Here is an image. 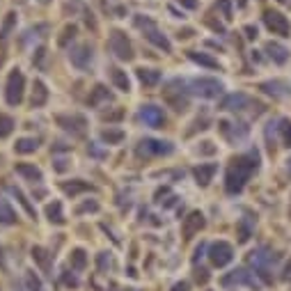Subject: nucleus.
I'll return each mask as SVG.
<instances>
[{
    "label": "nucleus",
    "mask_w": 291,
    "mask_h": 291,
    "mask_svg": "<svg viewBox=\"0 0 291 291\" xmlns=\"http://www.w3.org/2000/svg\"><path fill=\"white\" fill-rule=\"evenodd\" d=\"M257 170H259V154H257V149L234 158L227 174H225V190H227L229 195L241 192L243 186L248 183V179H250Z\"/></svg>",
    "instance_id": "1"
},
{
    "label": "nucleus",
    "mask_w": 291,
    "mask_h": 291,
    "mask_svg": "<svg viewBox=\"0 0 291 291\" xmlns=\"http://www.w3.org/2000/svg\"><path fill=\"white\" fill-rule=\"evenodd\" d=\"M273 262H275V255L268 250H264V248H259V250H252L250 255H248V264H250L252 268H255V275L259 277V280L264 282V284H271L273 282V275H271V266Z\"/></svg>",
    "instance_id": "2"
},
{
    "label": "nucleus",
    "mask_w": 291,
    "mask_h": 291,
    "mask_svg": "<svg viewBox=\"0 0 291 291\" xmlns=\"http://www.w3.org/2000/svg\"><path fill=\"white\" fill-rule=\"evenodd\" d=\"M163 99L170 108H174L177 113H183L188 108V89H186V80H170L168 87L163 89Z\"/></svg>",
    "instance_id": "3"
},
{
    "label": "nucleus",
    "mask_w": 291,
    "mask_h": 291,
    "mask_svg": "<svg viewBox=\"0 0 291 291\" xmlns=\"http://www.w3.org/2000/svg\"><path fill=\"white\" fill-rule=\"evenodd\" d=\"M108 48H110V53H113L117 60H122V62H128V60H133V46H131L128 37L124 35L122 30H115L113 35H110Z\"/></svg>",
    "instance_id": "4"
},
{
    "label": "nucleus",
    "mask_w": 291,
    "mask_h": 291,
    "mask_svg": "<svg viewBox=\"0 0 291 291\" xmlns=\"http://www.w3.org/2000/svg\"><path fill=\"white\" fill-rule=\"evenodd\" d=\"M190 89L198 96H202V99H216V96H220L222 94V83L216 78H207V76H202V78H192L190 83Z\"/></svg>",
    "instance_id": "5"
},
{
    "label": "nucleus",
    "mask_w": 291,
    "mask_h": 291,
    "mask_svg": "<svg viewBox=\"0 0 291 291\" xmlns=\"http://www.w3.org/2000/svg\"><path fill=\"white\" fill-rule=\"evenodd\" d=\"M23 92H25V76L19 69H14L7 78V89H5V99L10 106H19L23 101Z\"/></svg>",
    "instance_id": "6"
},
{
    "label": "nucleus",
    "mask_w": 291,
    "mask_h": 291,
    "mask_svg": "<svg viewBox=\"0 0 291 291\" xmlns=\"http://www.w3.org/2000/svg\"><path fill=\"white\" fill-rule=\"evenodd\" d=\"M209 259H211V264L218 268L227 266V264H232V259H234V248L229 246L227 241L211 243V246H209Z\"/></svg>",
    "instance_id": "7"
},
{
    "label": "nucleus",
    "mask_w": 291,
    "mask_h": 291,
    "mask_svg": "<svg viewBox=\"0 0 291 291\" xmlns=\"http://www.w3.org/2000/svg\"><path fill=\"white\" fill-rule=\"evenodd\" d=\"M264 23H266V28L271 30L273 35L291 37V23H289V19H286V16L282 14V12L268 10L266 14H264Z\"/></svg>",
    "instance_id": "8"
},
{
    "label": "nucleus",
    "mask_w": 291,
    "mask_h": 291,
    "mask_svg": "<svg viewBox=\"0 0 291 291\" xmlns=\"http://www.w3.org/2000/svg\"><path fill=\"white\" fill-rule=\"evenodd\" d=\"M222 286H238V284H246L250 289H259V282H257V275L250 273L248 268H236V271L227 273V275L220 280Z\"/></svg>",
    "instance_id": "9"
},
{
    "label": "nucleus",
    "mask_w": 291,
    "mask_h": 291,
    "mask_svg": "<svg viewBox=\"0 0 291 291\" xmlns=\"http://www.w3.org/2000/svg\"><path fill=\"white\" fill-rule=\"evenodd\" d=\"M55 122L71 135H85V131H87V119L83 115H58Z\"/></svg>",
    "instance_id": "10"
},
{
    "label": "nucleus",
    "mask_w": 291,
    "mask_h": 291,
    "mask_svg": "<svg viewBox=\"0 0 291 291\" xmlns=\"http://www.w3.org/2000/svg\"><path fill=\"white\" fill-rule=\"evenodd\" d=\"M172 142L147 138L138 144V156H168V154H172Z\"/></svg>",
    "instance_id": "11"
},
{
    "label": "nucleus",
    "mask_w": 291,
    "mask_h": 291,
    "mask_svg": "<svg viewBox=\"0 0 291 291\" xmlns=\"http://www.w3.org/2000/svg\"><path fill=\"white\" fill-rule=\"evenodd\" d=\"M250 106V96L246 92H232L220 101V110H229V113H241Z\"/></svg>",
    "instance_id": "12"
},
{
    "label": "nucleus",
    "mask_w": 291,
    "mask_h": 291,
    "mask_svg": "<svg viewBox=\"0 0 291 291\" xmlns=\"http://www.w3.org/2000/svg\"><path fill=\"white\" fill-rule=\"evenodd\" d=\"M92 58H94V51H92L89 44H78V46H74V48L69 51L71 64L78 67V69H87L89 62H92Z\"/></svg>",
    "instance_id": "13"
},
{
    "label": "nucleus",
    "mask_w": 291,
    "mask_h": 291,
    "mask_svg": "<svg viewBox=\"0 0 291 291\" xmlns=\"http://www.w3.org/2000/svg\"><path fill=\"white\" fill-rule=\"evenodd\" d=\"M140 117H142V122L147 124V126H152V128H161L165 124L163 108L152 106V104H147V106H142V108H140Z\"/></svg>",
    "instance_id": "14"
},
{
    "label": "nucleus",
    "mask_w": 291,
    "mask_h": 291,
    "mask_svg": "<svg viewBox=\"0 0 291 291\" xmlns=\"http://www.w3.org/2000/svg\"><path fill=\"white\" fill-rule=\"evenodd\" d=\"M204 225H207V220H204V216L200 211L188 213V218H183V238H192L195 234H200L204 229Z\"/></svg>",
    "instance_id": "15"
},
{
    "label": "nucleus",
    "mask_w": 291,
    "mask_h": 291,
    "mask_svg": "<svg viewBox=\"0 0 291 291\" xmlns=\"http://www.w3.org/2000/svg\"><path fill=\"white\" fill-rule=\"evenodd\" d=\"M259 89L268 96H273V99H284L291 94V85L284 83V80H266V83L259 85Z\"/></svg>",
    "instance_id": "16"
},
{
    "label": "nucleus",
    "mask_w": 291,
    "mask_h": 291,
    "mask_svg": "<svg viewBox=\"0 0 291 291\" xmlns=\"http://www.w3.org/2000/svg\"><path fill=\"white\" fill-rule=\"evenodd\" d=\"M264 53H266L275 64H284V62H289V58H291V51L286 48V46L277 44V41H266Z\"/></svg>",
    "instance_id": "17"
},
{
    "label": "nucleus",
    "mask_w": 291,
    "mask_h": 291,
    "mask_svg": "<svg viewBox=\"0 0 291 291\" xmlns=\"http://www.w3.org/2000/svg\"><path fill=\"white\" fill-rule=\"evenodd\" d=\"M32 259H35V264L41 268L44 273H51V268H53V255H51L46 248H41V246H35L32 248Z\"/></svg>",
    "instance_id": "18"
},
{
    "label": "nucleus",
    "mask_w": 291,
    "mask_h": 291,
    "mask_svg": "<svg viewBox=\"0 0 291 291\" xmlns=\"http://www.w3.org/2000/svg\"><path fill=\"white\" fill-rule=\"evenodd\" d=\"M218 165L216 163H204V165H198V168L192 170V174H195V179H198L200 186H209L213 179V174H216Z\"/></svg>",
    "instance_id": "19"
},
{
    "label": "nucleus",
    "mask_w": 291,
    "mask_h": 291,
    "mask_svg": "<svg viewBox=\"0 0 291 291\" xmlns=\"http://www.w3.org/2000/svg\"><path fill=\"white\" fill-rule=\"evenodd\" d=\"M144 37H147V39L152 41L154 46H158V48H161V51H165V53H170V51H172V44H170V41H168V37L158 32V30H156V25H152V28H147V30H144Z\"/></svg>",
    "instance_id": "20"
},
{
    "label": "nucleus",
    "mask_w": 291,
    "mask_h": 291,
    "mask_svg": "<svg viewBox=\"0 0 291 291\" xmlns=\"http://www.w3.org/2000/svg\"><path fill=\"white\" fill-rule=\"evenodd\" d=\"M104 101H113V92H108L106 85H96V87L92 89V94H89L87 104L92 106V108H96V106H101Z\"/></svg>",
    "instance_id": "21"
},
{
    "label": "nucleus",
    "mask_w": 291,
    "mask_h": 291,
    "mask_svg": "<svg viewBox=\"0 0 291 291\" xmlns=\"http://www.w3.org/2000/svg\"><path fill=\"white\" fill-rule=\"evenodd\" d=\"M138 78H140V83H142L144 87H156L163 76H161L158 69H144L142 67V69H138Z\"/></svg>",
    "instance_id": "22"
},
{
    "label": "nucleus",
    "mask_w": 291,
    "mask_h": 291,
    "mask_svg": "<svg viewBox=\"0 0 291 291\" xmlns=\"http://www.w3.org/2000/svg\"><path fill=\"white\" fill-rule=\"evenodd\" d=\"M62 190L67 192V195H71V198H76L78 192H92L94 186L87 181H80V179H74L71 183H62Z\"/></svg>",
    "instance_id": "23"
},
{
    "label": "nucleus",
    "mask_w": 291,
    "mask_h": 291,
    "mask_svg": "<svg viewBox=\"0 0 291 291\" xmlns=\"http://www.w3.org/2000/svg\"><path fill=\"white\" fill-rule=\"evenodd\" d=\"M46 101H48V89L41 80H35V85H32V108H41Z\"/></svg>",
    "instance_id": "24"
},
{
    "label": "nucleus",
    "mask_w": 291,
    "mask_h": 291,
    "mask_svg": "<svg viewBox=\"0 0 291 291\" xmlns=\"http://www.w3.org/2000/svg\"><path fill=\"white\" fill-rule=\"evenodd\" d=\"M16 172H19L21 177H25L28 181H35V183L41 181V170L32 163H16Z\"/></svg>",
    "instance_id": "25"
},
{
    "label": "nucleus",
    "mask_w": 291,
    "mask_h": 291,
    "mask_svg": "<svg viewBox=\"0 0 291 291\" xmlns=\"http://www.w3.org/2000/svg\"><path fill=\"white\" fill-rule=\"evenodd\" d=\"M188 58L192 60V62L202 64V67H207V69H220V64H218V60H213L211 55L207 53H198V51H188Z\"/></svg>",
    "instance_id": "26"
},
{
    "label": "nucleus",
    "mask_w": 291,
    "mask_h": 291,
    "mask_svg": "<svg viewBox=\"0 0 291 291\" xmlns=\"http://www.w3.org/2000/svg\"><path fill=\"white\" fill-rule=\"evenodd\" d=\"M110 78H113V85L117 89H122V92H128L131 89V83H128V76H126V71H122V69H110Z\"/></svg>",
    "instance_id": "27"
},
{
    "label": "nucleus",
    "mask_w": 291,
    "mask_h": 291,
    "mask_svg": "<svg viewBox=\"0 0 291 291\" xmlns=\"http://www.w3.org/2000/svg\"><path fill=\"white\" fill-rule=\"evenodd\" d=\"M252 232H255V225H252V220H248V218L238 220V225H236V236H238V243H246L248 238L252 236Z\"/></svg>",
    "instance_id": "28"
},
{
    "label": "nucleus",
    "mask_w": 291,
    "mask_h": 291,
    "mask_svg": "<svg viewBox=\"0 0 291 291\" xmlns=\"http://www.w3.org/2000/svg\"><path fill=\"white\" fill-rule=\"evenodd\" d=\"M46 216H48V220L55 222V225H64V222H67V218H64V213H62V204L60 202L48 204V207H46Z\"/></svg>",
    "instance_id": "29"
},
{
    "label": "nucleus",
    "mask_w": 291,
    "mask_h": 291,
    "mask_svg": "<svg viewBox=\"0 0 291 291\" xmlns=\"http://www.w3.org/2000/svg\"><path fill=\"white\" fill-rule=\"evenodd\" d=\"M277 131H280L282 147H291V119L289 117H282L280 122H277Z\"/></svg>",
    "instance_id": "30"
},
{
    "label": "nucleus",
    "mask_w": 291,
    "mask_h": 291,
    "mask_svg": "<svg viewBox=\"0 0 291 291\" xmlns=\"http://www.w3.org/2000/svg\"><path fill=\"white\" fill-rule=\"evenodd\" d=\"M69 264H71V268H74V271H83V268L87 266V255H85V250H80V248L71 250Z\"/></svg>",
    "instance_id": "31"
},
{
    "label": "nucleus",
    "mask_w": 291,
    "mask_h": 291,
    "mask_svg": "<svg viewBox=\"0 0 291 291\" xmlns=\"http://www.w3.org/2000/svg\"><path fill=\"white\" fill-rule=\"evenodd\" d=\"M37 147H39V142H37L35 138H21V140H16V144H14L16 154H32V152H37Z\"/></svg>",
    "instance_id": "32"
},
{
    "label": "nucleus",
    "mask_w": 291,
    "mask_h": 291,
    "mask_svg": "<svg viewBox=\"0 0 291 291\" xmlns=\"http://www.w3.org/2000/svg\"><path fill=\"white\" fill-rule=\"evenodd\" d=\"M16 222V213L5 200H0V225H14Z\"/></svg>",
    "instance_id": "33"
},
{
    "label": "nucleus",
    "mask_w": 291,
    "mask_h": 291,
    "mask_svg": "<svg viewBox=\"0 0 291 291\" xmlns=\"http://www.w3.org/2000/svg\"><path fill=\"white\" fill-rule=\"evenodd\" d=\"M10 192H12V195H14L16 200H19V202H21V207L25 209V213H28L30 218H35V216H37V213H35V209L30 207V202H28V200H25V195H23V190H21V188H16V186H10Z\"/></svg>",
    "instance_id": "34"
},
{
    "label": "nucleus",
    "mask_w": 291,
    "mask_h": 291,
    "mask_svg": "<svg viewBox=\"0 0 291 291\" xmlns=\"http://www.w3.org/2000/svg\"><path fill=\"white\" fill-rule=\"evenodd\" d=\"M101 140L108 144H117L124 140V131H119V128H106L104 133H101Z\"/></svg>",
    "instance_id": "35"
},
{
    "label": "nucleus",
    "mask_w": 291,
    "mask_h": 291,
    "mask_svg": "<svg viewBox=\"0 0 291 291\" xmlns=\"http://www.w3.org/2000/svg\"><path fill=\"white\" fill-rule=\"evenodd\" d=\"M14 119L10 117V115L0 113V138H7V135H12V131H14Z\"/></svg>",
    "instance_id": "36"
},
{
    "label": "nucleus",
    "mask_w": 291,
    "mask_h": 291,
    "mask_svg": "<svg viewBox=\"0 0 291 291\" xmlns=\"http://www.w3.org/2000/svg\"><path fill=\"white\" fill-rule=\"evenodd\" d=\"M25 284H28V291H44V284H41V280L37 277L35 271L25 273Z\"/></svg>",
    "instance_id": "37"
},
{
    "label": "nucleus",
    "mask_w": 291,
    "mask_h": 291,
    "mask_svg": "<svg viewBox=\"0 0 291 291\" xmlns=\"http://www.w3.org/2000/svg\"><path fill=\"white\" fill-rule=\"evenodd\" d=\"M124 115H126V110H124V108H115V110H108V113L101 115V119L108 122V124H115V122H122Z\"/></svg>",
    "instance_id": "38"
},
{
    "label": "nucleus",
    "mask_w": 291,
    "mask_h": 291,
    "mask_svg": "<svg viewBox=\"0 0 291 291\" xmlns=\"http://www.w3.org/2000/svg\"><path fill=\"white\" fill-rule=\"evenodd\" d=\"M74 37H76V25H74V23H69L67 28L62 30V37L58 39V46H67L71 39H74Z\"/></svg>",
    "instance_id": "39"
},
{
    "label": "nucleus",
    "mask_w": 291,
    "mask_h": 291,
    "mask_svg": "<svg viewBox=\"0 0 291 291\" xmlns=\"http://www.w3.org/2000/svg\"><path fill=\"white\" fill-rule=\"evenodd\" d=\"M218 10H220L222 19L225 21H232V0H218Z\"/></svg>",
    "instance_id": "40"
},
{
    "label": "nucleus",
    "mask_w": 291,
    "mask_h": 291,
    "mask_svg": "<svg viewBox=\"0 0 291 291\" xmlns=\"http://www.w3.org/2000/svg\"><path fill=\"white\" fill-rule=\"evenodd\" d=\"M14 21H16V14H14V12H10V14H7V19H5V23H3V30H0V39H5V37L12 32V28H14Z\"/></svg>",
    "instance_id": "41"
},
{
    "label": "nucleus",
    "mask_w": 291,
    "mask_h": 291,
    "mask_svg": "<svg viewBox=\"0 0 291 291\" xmlns=\"http://www.w3.org/2000/svg\"><path fill=\"white\" fill-rule=\"evenodd\" d=\"M87 211H99V204L94 202V200H87V202H83L80 207H76V213H87Z\"/></svg>",
    "instance_id": "42"
},
{
    "label": "nucleus",
    "mask_w": 291,
    "mask_h": 291,
    "mask_svg": "<svg viewBox=\"0 0 291 291\" xmlns=\"http://www.w3.org/2000/svg\"><path fill=\"white\" fill-rule=\"evenodd\" d=\"M195 280H198V284H207V282H209V271H207V268H198V271H195Z\"/></svg>",
    "instance_id": "43"
},
{
    "label": "nucleus",
    "mask_w": 291,
    "mask_h": 291,
    "mask_svg": "<svg viewBox=\"0 0 291 291\" xmlns=\"http://www.w3.org/2000/svg\"><path fill=\"white\" fill-rule=\"evenodd\" d=\"M108 266H110V257H108V252H101V255H99V268H101V271H106Z\"/></svg>",
    "instance_id": "44"
},
{
    "label": "nucleus",
    "mask_w": 291,
    "mask_h": 291,
    "mask_svg": "<svg viewBox=\"0 0 291 291\" xmlns=\"http://www.w3.org/2000/svg\"><path fill=\"white\" fill-rule=\"evenodd\" d=\"M85 23L89 25L92 30H96V21H94V16H92V12H87L85 10Z\"/></svg>",
    "instance_id": "45"
},
{
    "label": "nucleus",
    "mask_w": 291,
    "mask_h": 291,
    "mask_svg": "<svg viewBox=\"0 0 291 291\" xmlns=\"http://www.w3.org/2000/svg\"><path fill=\"white\" fill-rule=\"evenodd\" d=\"M243 32H246L248 39H255V37H257V28H255V25H246V28H243Z\"/></svg>",
    "instance_id": "46"
},
{
    "label": "nucleus",
    "mask_w": 291,
    "mask_h": 291,
    "mask_svg": "<svg viewBox=\"0 0 291 291\" xmlns=\"http://www.w3.org/2000/svg\"><path fill=\"white\" fill-rule=\"evenodd\" d=\"M62 280H64V284H67V286H78V280H76L74 275H69V273H67Z\"/></svg>",
    "instance_id": "47"
},
{
    "label": "nucleus",
    "mask_w": 291,
    "mask_h": 291,
    "mask_svg": "<svg viewBox=\"0 0 291 291\" xmlns=\"http://www.w3.org/2000/svg\"><path fill=\"white\" fill-rule=\"evenodd\" d=\"M202 144H204V147H200V154H213V152H216V147H213L211 142H202Z\"/></svg>",
    "instance_id": "48"
},
{
    "label": "nucleus",
    "mask_w": 291,
    "mask_h": 291,
    "mask_svg": "<svg viewBox=\"0 0 291 291\" xmlns=\"http://www.w3.org/2000/svg\"><path fill=\"white\" fill-rule=\"evenodd\" d=\"M179 5L188 7V10H195V7H198V0H179Z\"/></svg>",
    "instance_id": "49"
},
{
    "label": "nucleus",
    "mask_w": 291,
    "mask_h": 291,
    "mask_svg": "<svg viewBox=\"0 0 291 291\" xmlns=\"http://www.w3.org/2000/svg\"><path fill=\"white\" fill-rule=\"evenodd\" d=\"M192 35H195V32H192L190 28H183L181 32H179V39H188V37H192Z\"/></svg>",
    "instance_id": "50"
},
{
    "label": "nucleus",
    "mask_w": 291,
    "mask_h": 291,
    "mask_svg": "<svg viewBox=\"0 0 291 291\" xmlns=\"http://www.w3.org/2000/svg\"><path fill=\"white\" fill-rule=\"evenodd\" d=\"M55 170H58V172H64V170H67V161H64V158L55 161Z\"/></svg>",
    "instance_id": "51"
},
{
    "label": "nucleus",
    "mask_w": 291,
    "mask_h": 291,
    "mask_svg": "<svg viewBox=\"0 0 291 291\" xmlns=\"http://www.w3.org/2000/svg\"><path fill=\"white\" fill-rule=\"evenodd\" d=\"M282 277H284V280H291V262H286L284 271H282Z\"/></svg>",
    "instance_id": "52"
},
{
    "label": "nucleus",
    "mask_w": 291,
    "mask_h": 291,
    "mask_svg": "<svg viewBox=\"0 0 291 291\" xmlns=\"http://www.w3.org/2000/svg\"><path fill=\"white\" fill-rule=\"evenodd\" d=\"M172 291H188V284L186 282H177V284L172 286Z\"/></svg>",
    "instance_id": "53"
},
{
    "label": "nucleus",
    "mask_w": 291,
    "mask_h": 291,
    "mask_svg": "<svg viewBox=\"0 0 291 291\" xmlns=\"http://www.w3.org/2000/svg\"><path fill=\"white\" fill-rule=\"evenodd\" d=\"M202 252H204V246H202V243H200V246L195 248V257H192V259H195V262H198L200 257H202Z\"/></svg>",
    "instance_id": "54"
},
{
    "label": "nucleus",
    "mask_w": 291,
    "mask_h": 291,
    "mask_svg": "<svg viewBox=\"0 0 291 291\" xmlns=\"http://www.w3.org/2000/svg\"><path fill=\"white\" fill-rule=\"evenodd\" d=\"M246 5H248V0H238V7H241V10H243Z\"/></svg>",
    "instance_id": "55"
},
{
    "label": "nucleus",
    "mask_w": 291,
    "mask_h": 291,
    "mask_svg": "<svg viewBox=\"0 0 291 291\" xmlns=\"http://www.w3.org/2000/svg\"><path fill=\"white\" fill-rule=\"evenodd\" d=\"M286 163H289V172H291V158H289V161H286Z\"/></svg>",
    "instance_id": "56"
},
{
    "label": "nucleus",
    "mask_w": 291,
    "mask_h": 291,
    "mask_svg": "<svg viewBox=\"0 0 291 291\" xmlns=\"http://www.w3.org/2000/svg\"><path fill=\"white\" fill-rule=\"evenodd\" d=\"M39 3H41V5H46V3H48V0H39Z\"/></svg>",
    "instance_id": "57"
},
{
    "label": "nucleus",
    "mask_w": 291,
    "mask_h": 291,
    "mask_svg": "<svg viewBox=\"0 0 291 291\" xmlns=\"http://www.w3.org/2000/svg\"><path fill=\"white\" fill-rule=\"evenodd\" d=\"M119 291H135V289H119Z\"/></svg>",
    "instance_id": "58"
},
{
    "label": "nucleus",
    "mask_w": 291,
    "mask_h": 291,
    "mask_svg": "<svg viewBox=\"0 0 291 291\" xmlns=\"http://www.w3.org/2000/svg\"><path fill=\"white\" fill-rule=\"evenodd\" d=\"M289 216H291V207H289Z\"/></svg>",
    "instance_id": "59"
},
{
    "label": "nucleus",
    "mask_w": 291,
    "mask_h": 291,
    "mask_svg": "<svg viewBox=\"0 0 291 291\" xmlns=\"http://www.w3.org/2000/svg\"><path fill=\"white\" fill-rule=\"evenodd\" d=\"M280 3H286V0H280Z\"/></svg>",
    "instance_id": "60"
}]
</instances>
